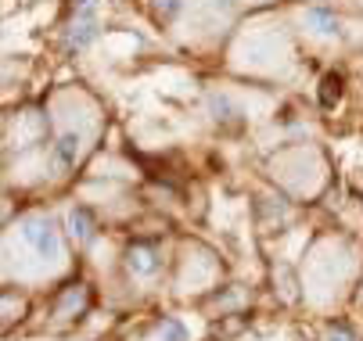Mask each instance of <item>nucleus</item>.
<instances>
[{
  "instance_id": "obj_3",
  "label": "nucleus",
  "mask_w": 363,
  "mask_h": 341,
  "mask_svg": "<svg viewBox=\"0 0 363 341\" xmlns=\"http://www.w3.org/2000/svg\"><path fill=\"white\" fill-rule=\"evenodd\" d=\"M306 25L313 29L317 36H338V18L324 8H309L306 11Z\"/></svg>"
},
{
  "instance_id": "obj_8",
  "label": "nucleus",
  "mask_w": 363,
  "mask_h": 341,
  "mask_svg": "<svg viewBox=\"0 0 363 341\" xmlns=\"http://www.w3.org/2000/svg\"><path fill=\"white\" fill-rule=\"evenodd\" d=\"M69 223H72V233H76L79 241H86V237L94 233V219H90V212H86V209H76Z\"/></svg>"
},
{
  "instance_id": "obj_9",
  "label": "nucleus",
  "mask_w": 363,
  "mask_h": 341,
  "mask_svg": "<svg viewBox=\"0 0 363 341\" xmlns=\"http://www.w3.org/2000/svg\"><path fill=\"white\" fill-rule=\"evenodd\" d=\"M180 4H184V0H155V18H162V22H169L177 11H180Z\"/></svg>"
},
{
  "instance_id": "obj_4",
  "label": "nucleus",
  "mask_w": 363,
  "mask_h": 341,
  "mask_svg": "<svg viewBox=\"0 0 363 341\" xmlns=\"http://www.w3.org/2000/svg\"><path fill=\"white\" fill-rule=\"evenodd\" d=\"M126 262H130V270H133V273H144V277L159 270V259H155V252H151V248H130Z\"/></svg>"
},
{
  "instance_id": "obj_1",
  "label": "nucleus",
  "mask_w": 363,
  "mask_h": 341,
  "mask_svg": "<svg viewBox=\"0 0 363 341\" xmlns=\"http://www.w3.org/2000/svg\"><path fill=\"white\" fill-rule=\"evenodd\" d=\"M22 237H26V245H33L36 248V255H43V259H58L62 255V245H58V230H55V223L50 219H29L26 226H22Z\"/></svg>"
},
{
  "instance_id": "obj_2",
  "label": "nucleus",
  "mask_w": 363,
  "mask_h": 341,
  "mask_svg": "<svg viewBox=\"0 0 363 341\" xmlns=\"http://www.w3.org/2000/svg\"><path fill=\"white\" fill-rule=\"evenodd\" d=\"M94 36H97L94 4H86V0H76V18H72V25H69V47H72V51H83Z\"/></svg>"
},
{
  "instance_id": "obj_10",
  "label": "nucleus",
  "mask_w": 363,
  "mask_h": 341,
  "mask_svg": "<svg viewBox=\"0 0 363 341\" xmlns=\"http://www.w3.org/2000/svg\"><path fill=\"white\" fill-rule=\"evenodd\" d=\"M209 105H213L216 119H230V112H234V105H230V97H227V93H213V97H209Z\"/></svg>"
},
{
  "instance_id": "obj_7",
  "label": "nucleus",
  "mask_w": 363,
  "mask_h": 341,
  "mask_svg": "<svg viewBox=\"0 0 363 341\" xmlns=\"http://www.w3.org/2000/svg\"><path fill=\"white\" fill-rule=\"evenodd\" d=\"M159 341H187V327H184V320H177V316L162 320V323H159Z\"/></svg>"
},
{
  "instance_id": "obj_5",
  "label": "nucleus",
  "mask_w": 363,
  "mask_h": 341,
  "mask_svg": "<svg viewBox=\"0 0 363 341\" xmlns=\"http://www.w3.org/2000/svg\"><path fill=\"white\" fill-rule=\"evenodd\" d=\"M55 155H58L62 166H76V158H79V137H76V133H65V137L55 144Z\"/></svg>"
},
{
  "instance_id": "obj_11",
  "label": "nucleus",
  "mask_w": 363,
  "mask_h": 341,
  "mask_svg": "<svg viewBox=\"0 0 363 341\" xmlns=\"http://www.w3.org/2000/svg\"><path fill=\"white\" fill-rule=\"evenodd\" d=\"M328 341H356V337H352V330L345 323H331L328 327Z\"/></svg>"
},
{
  "instance_id": "obj_6",
  "label": "nucleus",
  "mask_w": 363,
  "mask_h": 341,
  "mask_svg": "<svg viewBox=\"0 0 363 341\" xmlns=\"http://www.w3.org/2000/svg\"><path fill=\"white\" fill-rule=\"evenodd\" d=\"M338 97H342V76H335V72H331V76H324V79H320V105H324V108H331V105L338 101Z\"/></svg>"
}]
</instances>
